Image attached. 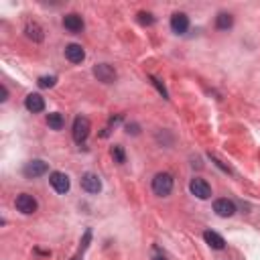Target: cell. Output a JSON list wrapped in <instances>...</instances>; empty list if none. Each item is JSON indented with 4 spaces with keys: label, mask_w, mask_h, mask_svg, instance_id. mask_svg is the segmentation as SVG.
Listing matches in <instances>:
<instances>
[{
    "label": "cell",
    "mask_w": 260,
    "mask_h": 260,
    "mask_svg": "<svg viewBox=\"0 0 260 260\" xmlns=\"http://www.w3.org/2000/svg\"><path fill=\"white\" fill-rule=\"evenodd\" d=\"M152 191L160 197L169 195L173 191V177L169 173H156L152 179Z\"/></svg>",
    "instance_id": "1"
},
{
    "label": "cell",
    "mask_w": 260,
    "mask_h": 260,
    "mask_svg": "<svg viewBox=\"0 0 260 260\" xmlns=\"http://www.w3.org/2000/svg\"><path fill=\"white\" fill-rule=\"evenodd\" d=\"M89 128H91V124H89V120L85 118V116H77L75 120H73V140L75 142H85V138L89 136Z\"/></svg>",
    "instance_id": "2"
},
{
    "label": "cell",
    "mask_w": 260,
    "mask_h": 260,
    "mask_svg": "<svg viewBox=\"0 0 260 260\" xmlns=\"http://www.w3.org/2000/svg\"><path fill=\"white\" fill-rule=\"evenodd\" d=\"M47 171H49V165H47L45 160H41V158H32V160H28V162L24 165L22 175H24L26 179H37V177L45 175Z\"/></svg>",
    "instance_id": "3"
},
{
    "label": "cell",
    "mask_w": 260,
    "mask_h": 260,
    "mask_svg": "<svg viewBox=\"0 0 260 260\" xmlns=\"http://www.w3.org/2000/svg\"><path fill=\"white\" fill-rule=\"evenodd\" d=\"M14 205H16V209H18L20 213H24V215L35 213V211H37V207H39L37 199H35L32 195H28V193H20V195H16Z\"/></svg>",
    "instance_id": "4"
},
{
    "label": "cell",
    "mask_w": 260,
    "mask_h": 260,
    "mask_svg": "<svg viewBox=\"0 0 260 260\" xmlns=\"http://www.w3.org/2000/svg\"><path fill=\"white\" fill-rule=\"evenodd\" d=\"M189 191H191L197 199H209V197H211V187L207 185V181H203V179H199V177L191 179Z\"/></svg>",
    "instance_id": "5"
},
{
    "label": "cell",
    "mask_w": 260,
    "mask_h": 260,
    "mask_svg": "<svg viewBox=\"0 0 260 260\" xmlns=\"http://www.w3.org/2000/svg\"><path fill=\"white\" fill-rule=\"evenodd\" d=\"M49 183H51V187L57 191V193H67L69 191V177L65 175V173H61V171H55V173H51V177H49Z\"/></svg>",
    "instance_id": "6"
},
{
    "label": "cell",
    "mask_w": 260,
    "mask_h": 260,
    "mask_svg": "<svg viewBox=\"0 0 260 260\" xmlns=\"http://www.w3.org/2000/svg\"><path fill=\"white\" fill-rule=\"evenodd\" d=\"M81 189L87 193H98L102 189V181L95 173H83L81 175Z\"/></svg>",
    "instance_id": "7"
},
{
    "label": "cell",
    "mask_w": 260,
    "mask_h": 260,
    "mask_svg": "<svg viewBox=\"0 0 260 260\" xmlns=\"http://www.w3.org/2000/svg\"><path fill=\"white\" fill-rule=\"evenodd\" d=\"M171 28H173V32H177V35H185L187 28H189V18H187V14H185V12H175V14L171 16Z\"/></svg>",
    "instance_id": "8"
},
{
    "label": "cell",
    "mask_w": 260,
    "mask_h": 260,
    "mask_svg": "<svg viewBox=\"0 0 260 260\" xmlns=\"http://www.w3.org/2000/svg\"><path fill=\"white\" fill-rule=\"evenodd\" d=\"M93 75H95L100 81H104V83H112V81L116 79V71H114L108 63L95 65V67H93Z\"/></svg>",
    "instance_id": "9"
},
{
    "label": "cell",
    "mask_w": 260,
    "mask_h": 260,
    "mask_svg": "<svg viewBox=\"0 0 260 260\" xmlns=\"http://www.w3.org/2000/svg\"><path fill=\"white\" fill-rule=\"evenodd\" d=\"M24 108H26L28 112H32V114L43 112V110H45V100H43V95H41V93H28V95L24 98Z\"/></svg>",
    "instance_id": "10"
},
{
    "label": "cell",
    "mask_w": 260,
    "mask_h": 260,
    "mask_svg": "<svg viewBox=\"0 0 260 260\" xmlns=\"http://www.w3.org/2000/svg\"><path fill=\"white\" fill-rule=\"evenodd\" d=\"M213 211H215L219 217H232V215L236 213V205H234V201H230V199H217V201L213 203Z\"/></svg>",
    "instance_id": "11"
},
{
    "label": "cell",
    "mask_w": 260,
    "mask_h": 260,
    "mask_svg": "<svg viewBox=\"0 0 260 260\" xmlns=\"http://www.w3.org/2000/svg\"><path fill=\"white\" fill-rule=\"evenodd\" d=\"M63 26H65L69 32H81V30H83V18H81L79 14H75V12L65 14V16H63Z\"/></svg>",
    "instance_id": "12"
},
{
    "label": "cell",
    "mask_w": 260,
    "mask_h": 260,
    "mask_svg": "<svg viewBox=\"0 0 260 260\" xmlns=\"http://www.w3.org/2000/svg\"><path fill=\"white\" fill-rule=\"evenodd\" d=\"M65 57H67V61H71V63H81V61L85 59V51H83L81 45L71 43V45L65 47Z\"/></svg>",
    "instance_id": "13"
},
{
    "label": "cell",
    "mask_w": 260,
    "mask_h": 260,
    "mask_svg": "<svg viewBox=\"0 0 260 260\" xmlns=\"http://www.w3.org/2000/svg\"><path fill=\"white\" fill-rule=\"evenodd\" d=\"M203 240H205V242H207V246H209V248H213V250H223V248H225V240H223L217 232L205 230V232H203Z\"/></svg>",
    "instance_id": "14"
},
{
    "label": "cell",
    "mask_w": 260,
    "mask_h": 260,
    "mask_svg": "<svg viewBox=\"0 0 260 260\" xmlns=\"http://www.w3.org/2000/svg\"><path fill=\"white\" fill-rule=\"evenodd\" d=\"M232 24H234V16H232L230 12H219V14H217L215 26H217L219 30H228V28H232Z\"/></svg>",
    "instance_id": "15"
},
{
    "label": "cell",
    "mask_w": 260,
    "mask_h": 260,
    "mask_svg": "<svg viewBox=\"0 0 260 260\" xmlns=\"http://www.w3.org/2000/svg\"><path fill=\"white\" fill-rule=\"evenodd\" d=\"M24 32H26V37L28 39H32V41H43V28L37 24V22H28L26 26H24Z\"/></svg>",
    "instance_id": "16"
},
{
    "label": "cell",
    "mask_w": 260,
    "mask_h": 260,
    "mask_svg": "<svg viewBox=\"0 0 260 260\" xmlns=\"http://www.w3.org/2000/svg\"><path fill=\"white\" fill-rule=\"evenodd\" d=\"M47 124H49V128H53V130H61L63 124H65V120H63V116H61L59 112H51V114L47 116Z\"/></svg>",
    "instance_id": "17"
},
{
    "label": "cell",
    "mask_w": 260,
    "mask_h": 260,
    "mask_svg": "<svg viewBox=\"0 0 260 260\" xmlns=\"http://www.w3.org/2000/svg\"><path fill=\"white\" fill-rule=\"evenodd\" d=\"M89 240H91V230H85V234H83V240H81V246H79L77 254H75L71 260H81L83 252H85V250H87V246H89Z\"/></svg>",
    "instance_id": "18"
},
{
    "label": "cell",
    "mask_w": 260,
    "mask_h": 260,
    "mask_svg": "<svg viewBox=\"0 0 260 260\" xmlns=\"http://www.w3.org/2000/svg\"><path fill=\"white\" fill-rule=\"evenodd\" d=\"M112 156H114V160H116V162H120V165H122V162L126 160L124 148H122L120 144H114V146H112Z\"/></svg>",
    "instance_id": "19"
},
{
    "label": "cell",
    "mask_w": 260,
    "mask_h": 260,
    "mask_svg": "<svg viewBox=\"0 0 260 260\" xmlns=\"http://www.w3.org/2000/svg\"><path fill=\"white\" fill-rule=\"evenodd\" d=\"M55 81H57V77L55 75H43V77H39V87H53L55 85Z\"/></svg>",
    "instance_id": "20"
},
{
    "label": "cell",
    "mask_w": 260,
    "mask_h": 260,
    "mask_svg": "<svg viewBox=\"0 0 260 260\" xmlns=\"http://www.w3.org/2000/svg\"><path fill=\"white\" fill-rule=\"evenodd\" d=\"M138 22L148 26V24H152V22H154V18H152V14H150V12H138Z\"/></svg>",
    "instance_id": "21"
},
{
    "label": "cell",
    "mask_w": 260,
    "mask_h": 260,
    "mask_svg": "<svg viewBox=\"0 0 260 260\" xmlns=\"http://www.w3.org/2000/svg\"><path fill=\"white\" fill-rule=\"evenodd\" d=\"M150 79H152V83L156 85V89H158V91L162 93V98H167V89H165V85H162V83H160V81H158L156 77H150Z\"/></svg>",
    "instance_id": "22"
},
{
    "label": "cell",
    "mask_w": 260,
    "mask_h": 260,
    "mask_svg": "<svg viewBox=\"0 0 260 260\" xmlns=\"http://www.w3.org/2000/svg\"><path fill=\"white\" fill-rule=\"evenodd\" d=\"M126 132H128V134H130V132H132V134H138V126H136V124H132V126L128 124V126H126Z\"/></svg>",
    "instance_id": "23"
},
{
    "label": "cell",
    "mask_w": 260,
    "mask_h": 260,
    "mask_svg": "<svg viewBox=\"0 0 260 260\" xmlns=\"http://www.w3.org/2000/svg\"><path fill=\"white\" fill-rule=\"evenodd\" d=\"M6 95H8V91H6V87L2 85V98H0V100H2V102H6Z\"/></svg>",
    "instance_id": "24"
},
{
    "label": "cell",
    "mask_w": 260,
    "mask_h": 260,
    "mask_svg": "<svg viewBox=\"0 0 260 260\" xmlns=\"http://www.w3.org/2000/svg\"><path fill=\"white\" fill-rule=\"evenodd\" d=\"M154 260H165V256H156V258H154Z\"/></svg>",
    "instance_id": "25"
}]
</instances>
